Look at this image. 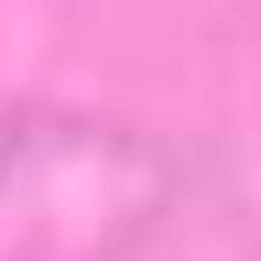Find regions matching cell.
<instances>
[{
    "label": "cell",
    "instance_id": "6da1fadb",
    "mask_svg": "<svg viewBox=\"0 0 261 261\" xmlns=\"http://www.w3.org/2000/svg\"><path fill=\"white\" fill-rule=\"evenodd\" d=\"M152 218V152L109 130H22L0 152V261H109Z\"/></svg>",
    "mask_w": 261,
    "mask_h": 261
}]
</instances>
